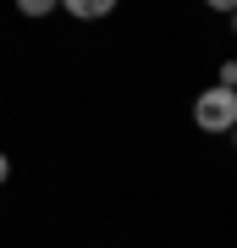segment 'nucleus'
I'll list each match as a JSON object with an SVG mask.
<instances>
[{
  "mask_svg": "<svg viewBox=\"0 0 237 248\" xmlns=\"http://www.w3.org/2000/svg\"><path fill=\"white\" fill-rule=\"evenodd\" d=\"M6 177H11V160H6V149H0V187H6Z\"/></svg>",
  "mask_w": 237,
  "mask_h": 248,
  "instance_id": "nucleus-5",
  "label": "nucleus"
},
{
  "mask_svg": "<svg viewBox=\"0 0 237 248\" xmlns=\"http://www.w3.org/2000/svg\"><path fill=\"white\" fill-rule=\"evenodd\" d=\"M55 11H72L78 22H105L111 11H116V0H61Z\"/></svg>",
  "mask_w": 237,
  "mask_h": 248,
  "instance_id": "nucleus-2",
  "label": "nucleus"
},
{
  "mask_svg": "<svg viewBox=\"0 0 237 248\" xmlns=\"http://www.w3.org/2000/svg\"><path fill=\"white\" fill-rule=\"evenodd\" d=\"M55 6H61V0H17V11H22V17H50Z\"/></svg>",
  "mask_w": 237,
  "mask_h": 248,
  "instance_id": "nucleus-3",
  "label": "nucleus"
},
{
  "mask_svg": "<svg viewBox=\"0 0 237 248\" xmlns=\"http://www.w3.org/2000/svg\"><path fill=\"white\" fill-rule=\"evenodd\" d=\"M193 127L210 138H226L237 127V89H226V83H215V89H204L193 99Z\"/></svg>",
  "mask_w": 237,
  "mask_h": 248,
  "instance_id": "nucleus-1",
  "label": "nucleus"
},
{
  "mask_svg": "<svg viewBox=\"0 0 237 248\" xmlns=\"http://www.w3.org/2000/svg\"><path fill=\"white\" fill-rule=\"evenodd\" d=\"M204 6H210V11H221V17H232V6H237V0H204Z\"/></svg>",
  "mask_w": 237,
  "mask_h": 248,
  "instance_id": "nucleus-4",
  "label": "nucleus"
}]
</instances>
